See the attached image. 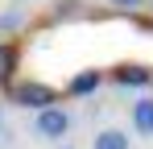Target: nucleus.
<instances>
[{
    "instance_id": "obj_1",
    "label": "nucleus",
    "mask_w": 153,
    "mask_h": 149,
    "mask_svg": "<svg viewBox=\"0 0 153 149\" xmlns=\"http://www.w3.org/2000/svg\"><path fill=\"white\" fill-rule=\"evenodd\" d=\"M8 99L17 108H29V112H46V108H58L62 91L50 87V83H37V79H13L8 83Z\"/></svg>"
},
{
    "instance_id": "obj_2",
    "label": "nucleus",
    "mask_w": 153,
    "mask_h": 149,
    "mask_svg": "<svg viewBox=\"0 0 153 149\" xmlns=\"http://www.w3.org/2000/svg\"><path fill=\"white\" fill-rule=\"evenodd\" d=\"M33 133L46 137V141L66 137V133H71V112H66L62 104H58V108H46V112H37V116H33Z\"/></svg>"
},
{
    "instance_id": "obj_3",
    "label": "nucleus",
    "mask_w": 153,
    "mask_h": 149,
    "mask_svg": "<svg viewBox=\"0 0 153 149\" xmlns=\"http://www.w3.org/2000/svg\"><path fill=\"white\" fill-rule=\"evenodd\" d=\"M112 79H116L120 87H149V83H153V71L141 66V62H120V66L112 71Z\"/></svg>"
},
{
    "instance_id": "obj_4",
    "label": "nucleus",
    "mask_w": 153,
    "mask_h": 149,
    "mask_svg": "<svg viewBox=\"0 0 153 149\" xmlns=\"http://www.w3.org/2000/svg\"><path fill=\"white\" fill-rule=\"evenodd\" d=\"M17 66H21V46L17 42H0V87L13 83Z\"/></svg>"
},
{
    "instance_id": "obj_5",
    "label": "nucleus",
    "mask_w": 153,
    "mask_h": 149,
    "mask_svg": "<svg viewBox=\"0 0 153 149\" xmlns=\"http://www.w3.org/2000/svg\"><path fill=\"white\" fill-rule=\"evenodd\" d=\"M103 83V71H79V74H71V83H66V95H91L95 87Z\"/></svg>"
},
{
    "instance_id": "obj_6",
    "label": "nucleus",
    "mask_w": 153,
    "mask_h": 149,
    "mask_svg": "<svg viewBox=\"0 0 153 149\" xmlns=\"http://www.w3.org/2000/svg\"><path fill=\"white\" fill-rule=\"evenodd\" d=\"M132 128L141 137H153V99H137L132 104Z\"/></svg>"
},
{
    "instance_id": "obj_7",
    "label": "nucleus",
    "mask_w": 153,
    "mask_h": 149,
    "mask_svg": "<svg viewBox=\"0 0 153 149\" xmlns=\"http://www.w3.org/2000/svg\"><path fill=\"white\" fill-rule=\"evenodd\" d=\"M91 149H128V133H120V128H103V133H95Z\"/></svg>"
},
{
    "instance_id": "obj_8",
    "label": "nucleus",
    "mask_w": 153,
    "mask_h": 149,
    "mask_svg": "<svg viewBox=\"0 0 153 149\" xmlns=\"http://www.w3.org/2000/svg\"><path fill=\"white\" fill-rule=\"evenodd\" d=\"M25 25V13L21 8H8V13H0V33H8V29H21Z\"/></svg>"
},
{
    "instance_id": "obj_9",
    "label": "nucleus",
    "mask_w": 153,
    "mask_h": 149,
    "mask_svg": "<svg viewBox=\"0 0 153 149\" xmlns=\"http://www.w3.org/2000/svg\"><path fill=\"white\" fill-rule=\"evenodd\" d=\"M108 4H112L116 13H141V8H145V0H108Z\"/></svg>"
},
{
    "instance_id": "obj_10",
    "label": "nucleus",
    "mask_w": 153,
    "mask_h": 149,
    "mask_svg": "<svg viewBox=\"0 0 153 149\" xmlns=\"http://www.w3.org/2000/svg\"><path fill=\"white\" fill-rule=\"evenodd\" d=\"M0 128H4V104H0Z\"/></svg>"
},
{
    "instance_id": "obj_11",
    "label": "nucleus",
    "mask_w": 153,
    "mask_h": 149,
    "mask_svg": "<svg viewBox=\"0 0 153 149\" xmlns=\"http://www.w3.org/2000/svg\"><path fill=\"white\" fill-rule=\"evenodd\" d=\"M145 8H149V13H153V0H145Z\"/></svg>"
},
{
    "instance_id": "obj_12",
    "label": "nucleus",
    "mask_w": 153,
    "mask_h": 149,
    "mask_svg": "<svg viewBox=\"0 0 153 149\" xmlns=\"http://www.w3.org/2000/svg\"><path fill=\"white\" fill-rule=\"evenodd\" d=\"M66 149H71V145H66Z\"/></svg>"
}]
</instances>
